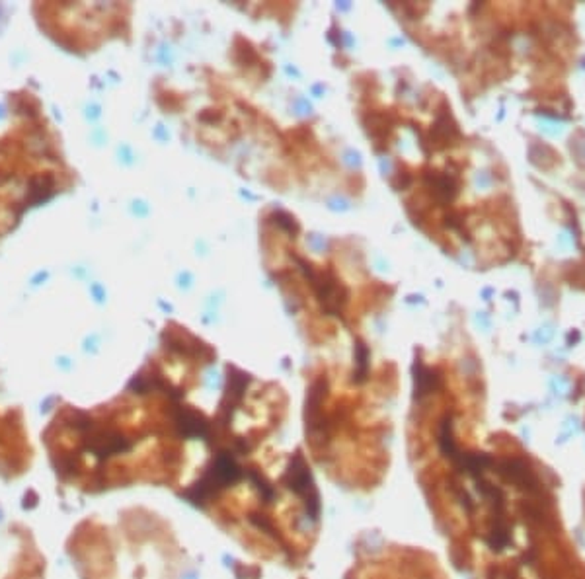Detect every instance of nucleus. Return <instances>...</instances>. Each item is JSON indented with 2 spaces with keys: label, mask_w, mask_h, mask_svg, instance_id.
Masks as SVG:
<instances>
[{
  "label": "nucleus",
  "mask_w": 585,
  "mask_h": 579,
  "mask_svg": "<svg viewBox=\"0 0 585 579\" xmlns=\"http://www.w3.org/2000/svg\"><path fill=\"white\" fill-rule=\"evenodd\" d=\"M73 556L82 579H195L170 523L145 509L78 526Z\"/></svg>",
  "instance_id": "1"
},
{
  "label": "nucleus",
  "mask_w": 585,
  "mask_h": 579,
  "mask_svg": "<svg viewBox=\"0 0 585 579\" xmlns=\"http://www.w3.org/2000/svg\"><path fill=\"white\" fill-rule=\"evenodd\" d=\"M14 94H0V121ZM63 178V161L39 99L22 90L0 127V238L10 232L26 209L57 193Z\"/></svg>",
  "instance_id": "2"
},
{
  "label": "nucleus",
  "mask_w": 585,
  "mask_h": 579,
  "mask_svg": "<svg viewBox=\"0 0 585 579\" xmlns=\"http://www.w3.org/2000/svg\"><path fill=\"white\" fill-rule=\"evenodd\" d=\"M343 579H447L429 552L404 544L361 546Z\"/></svg>",
  "instance_id": "3"
}]
</instances>
